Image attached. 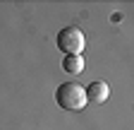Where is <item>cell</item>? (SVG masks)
Returning a JSON list of instances; mask_svg holds the SVG:
<instances>
[{
  "label": "cell",
  "mask_w": 134,
  "mask_h": 130,
  "mask_svg": "<svg viewBox=\"0 0 134 130\" xmlns=\"http://www.w3.org/2000/svg\"><path fill=\"white\" fill-rule=\"evenodd\" d=\"M55 101L65 111H81L84 106H86V92H84V87L77 84V82H65L55 92Z\"/></svg>",
  "instance_id": "obj_1"
},
{
  "label": "cell",
  "mask_w": 134,
  "mask_h": 130,
  "mask_svg": "<svg viewBox=\"0 0 134 130\" xmlns=\"http://www.w3.org/2000/svg\"><path fill=\"white\" fill-rule=\"evenodd\" d=\"M62 68L70 75H79V72H84V58L81 56H65L62 58Z\"/></svg>",
  "instance_id": "obj_4"
},
{
  "label": "cell",
  "mask_w": 134,
  "mask_h": 130,
  "mask_svg": "<svg viewBox=\"0 0 134 130\" xmlns=\"http://www.w3.org/2000/svg\"><path fill=\"white\" fill-rule=\"evenodd\" d=\"M84 92H86V104H105L108 96H110V87L105 82H100V79H96V82H91L89 87H84Z\"/></svg>",
  "instance_id": "obj_3"
},
{
  "label": "cell",
  "mask_w": 134,
  "mask_h": 130,
  "mask_svg": "<svg viewBox=\"0 0 134 130\" xmlns=\"http://www.w3.org/2000/svg\"><path fill=\"white\" fill-rule=\"evenodd\" d=\"M58 48L65 53V56H81L84 46H86V36L84 31L77 29V27H65L58 31Z\"/></svg>",
  "instance_id": "obj_2"
}]
</instances>
